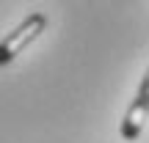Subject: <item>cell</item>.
<instances>
[{
    "instance_id": "obj_2",
    "label": "cell",
    "mask_w": 149,
    "mask_h": 143,
    "mask_svg": "<svg viewBox=\"0 0 149 143\" xmlns=\"http://www.w3.org/2000/svg\"><path fill=\"white\" fill-rule=\"evenodd\" d=\"M146 116H149V72H146V77L141 80V88H138V94H135L130 110L124 113L122 129H119L122 138H124V140H135V138L141 135V129H144Z\"/></svg>"
},
{
    "instance_id": "obj_1",
    "label": "cell",
    "mask_w": 149,
    "mask_h": 143,
    "mask_svg": "<svg viewBox=\"0 0 149 143\" xmlns=\"http://www.w3.org/2000/svg\"><path fill=\"white\" fill-rule=\"evenodd\" d=\"M44 28H47V17L44 14H39V11L28 14L25 19H22V25L14 28V33H8V36L0 41V66L11 64L31 41H36L39 33H44Z\"/></svg>"
}]
</instances>
